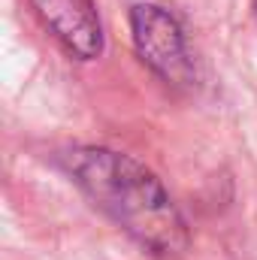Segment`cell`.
<instances>
[{
    "instance_id": "cell-3",
    "label": "cell",
    "mask_w": 257,
    "mask_h": 260,
    "mask_svg": "<svg viewBox=\"0 0 257 260\" xmlns=\"http://www.w3.org/2000/svg\"><path fill=\"white\" fill-rule=\"evenodd\" d=\"M49 34L79 61H94L103 52V24L94 0H30Z\"/></svg>"
},
{
    "instance_id": "cell-1",
    "label": "cell",
    "mask_w": 257,
    "mask_h": 260,
    "mask_svg": "<svg viewBox=\"0 0 257 260\" xmlns=\"http://www.w3.org/2000/svg\"><path fill=\"white\" fill-rule=\"evenodd\" d=\"M61 167L76 182V188L148 254H185L188 224L148 167L103 145L70 148L61 154Z\"/></svg>"
},
{
    "instance_id": "cell-2",
    "label": "cell",
    "mask_w": 257,
    "mask_h": 260,
    "mask_svg": "<svg viewBox=\"0 0 257 260\" xmlns=\"http://www.w3.org/2000/svg\"><path fill=\"white\" fill-rule=\"evenodd\" d=\"M130 30H133V46L139 58L151 67L164 82L185 85L191 82L194 67L188 58L185 34L179 21L154 3H136L130 9Z\"/></svg>"
}]
</instances>
